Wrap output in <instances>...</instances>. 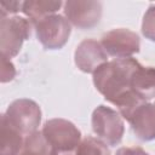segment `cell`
I'll use <instances>...</instances> for the list:
<instances>
[{
    "label": "cell",
    "instance_id": "12",
    "mask_svg": "<svg viewBox=\"0 0 155 155\" xmlns=\"http://www.w3.org/2000/svg\"><path fill=\"white\" fill-rule=\"evenodd\" d=\"M25 137L12 127L1 115L0 122V155H19Z\"/></svg>",
    "mask_w": 155,
    "mask_h": 155
},
{
    "label": "cell",
    "instance_id": "1",
    "mask_svg": "<svg viewBox=\"0 0 155 155\" xmlns=\"http://www.w3.org/2000/svg\"><path fill=\"white\" fill-rule=\"evenodd\" d=\"M139 64L140 63L132 57L105 62L92 74L96 90L105 101L115 105L121 97L132 91L131 79Z\"/></svg>",
    "mask_w": 155,
    "mask_h": 155
},
{
    "label": "cell",
    "instance_id": "15",
    "mask_svg": "<svg viewBox=\"0 0 155 155\" xmlns=\"http://www.w3.org/2000/svg\"><path fill=\"white\" fill-rule=\"evenodd\" d=\"M76 155H111V153L103 140L87 136L76 148Z\"/></svg>",
    "mask_w": 155,
    "mask_h": 155
},
{
    "label": "cell",
    "instance_id": "14",
    "mask_svg": "<svg viewBox=\"0 0 155 155\" xmlns=\"http://www.w3.org/2000/svg\"><path fill=\"white\" fill-rule=\"evenodd\" d=\"M19 155H51V147L46 142L41 131H36L25 137Z\"/></svg>",
    "mask_w": 155,
    "mask_h": 155
},
{
    "label": "cell",
    "instance_id": "4",
    "mask_svg": "<svg viewBox=\"0 0 155 155\" xmlns=\"http://www.w3.org/2000/svg\"><path fill=\"white\" fill-rule=\"evenodd\" d=\"M33 24L36 39L45 50L62 48L68 42L71 33V24L58 13L44 17Z\"/></svg>",
    "mask_w": 155,
    "mask_h": 155
},
{
    "label": "cell",
    "instance_id": "20",
    "mask_svg": "<svg viewBox=\"0 0 155 155\" xmlns=\"http://www.w3.org/2000/svg\"><path fill=\"white\" fill-rule=\"evenodd\" d=\"M51 155H76V150H68V151H54V150H51Z\"/></svg>",
    "mask_w": 155,
    "mask_h": 155
},
{
    "label": "cell",
    "instance_id": "2",
    "mask_svg": "<svg viewBox=\"0 0 155 155\" xmlns=\"http://www.w3.org/2000/svg\"><path fill=\"white\" fill-rule=\"evenodd\" d=\"M33 22L21 16L0 13V51L6 58L16 57L25 40L30 38Z\"/></svg>",
    "mask_w": 155,
    "mask_h": 155
},
{
    "label": "cell",
    "instance_id": "7",
    "mask_svg": "<svg viewBox=\"0 0 155 155\" xmlns=\"http://www.w3.org/2000/svg\"><path fill=\"white\" fill-rule=\"evenodd\" d=\"M99 42L107 54L114 59L131 58L140 50L138 34L127 28H115L104 33Z\"/></svg>",
    "mask_w": 155,
    "mask_h": 155
},
{
    "label": "cell",
    "instance_id": "16",
    "mask_svg": "<svg viewBox=\"0 0 155 155\" xmlns=\"http://www.w3.org/2000/svg\"><path fill=\"white\" fill-rule=\"evenodd\" d=\"M142 34L145 39L155 42V5H150L143 16Z\"/></svg>",
    "mask_w": 155,
    "mask_h": 155
},
{
    "label": "cell",
    "instance_id": "10",
    "mask_svg": "<svg viewBox=\"0 0 155 155\" xmlns=\"http://www.w3.org/2000/svg\"><path fill=\"white\" fill-rule=\"evenodd\" d=\"M134 136L142 142L155 139V104L144 102L140 104L127 121Z\"/></svg>",
    "mask_w": 155,
    "mask_h": 155
},
{
    "label": "cell",
    "instance_id": "8",
    "mask_svg": "<svg viewBox=\"0 0 155 155\" xmlns=\"http://www.w3.org/2000/svg\"><path fill=\"white\" fill-rule=\"evenodd\" d=\"M64 17L78 29L94 28L102 18V2L91 0H68L63 5Z\"/></svg>",
    "mask_w": 155,
    "mask_h": 155
},
{
    "label": "cell",
    "instance_id": "21",
    "mask_svg": "<svg viewBox=\"0 0 155 155\" xmlns=\"http://www.w3.org/2000/svg\"><path fill=\"white\" fill-rule=\"evenodd\" d=\"M154 104H155V103H154Z\"/></svg>",
    "mask_w": 155,
    "mask_h": 155
},
{
    "label": "cell",
    "instance_id": "19",
    "mask_svg": "<svg viewBox=\"0 0 155 155\" xmlns=\"http://www.w3.org/2000/svg\"><path fill=\"white\" fill-rule=\"evenodd\" d=\"M115 155H149L140 147H122L116 150Z\"/></svg>",
    "mask_w": 155,
    "mask_h": 155
},
{
    "label": "cell",
    "instance_id": "13",
    "mask_svg": "<svg viewBox=\"0 0 155 155\" xmlns=\"http://www.w3.org/2000/svg\"><path fill=\"white\" fill-rule=\"evenodd\" d=\"M64 2L61 0H27L23 1L22 12L34 23L44 17L54 15Z\"/></svg>",
    "mask_w": 155,
    "mask_h": 155
},
{
    "label": "cell",
    "instance_id": "17",
    "mask_svg": "<svg viewBox=\"0 0 155 155\" xmlns=\"http://www.w3.org/2000/svg\"><path fill=\"white\" fill-rule=\"evenodd\" d=\"M16 75H17V70H16L13 63L11 62V59L1 56V75H0V81L2 84L12 81Z\"/></svg>",
    "mask_w": 155,
    "mask_h": 155
},
{
    "label": "cell",
    "instance_id": "9",
    "mask_svg": "<svg viewBox=\"0 0 155 155\" xmlns=\"http://www.w3.org/2000/svg\"><path fill=\"white\" fill-rule=\"evenodd\" d=\"M74 62L81 71L93 74L102 64L108 62V54L99 41L94 39H85L76 46Z\"/></svg>",
    "mask_w": 155,
    "mask_h": 155
},
{
    "label": "cell",
    "instance_id": "6",
    "mask_svg": "<svg viewBox=\"0 0 155 155\" xmlns=\"http://www.w3.org/2000/svg\"><path fill=\"white\" fill-rule=\"evenodd\" d=\"M2 116L12 127L27 137L38 131L41 122V109L33 99L19 98L7 107Z\"/></svg>",
    "mask_w": 155,
    "mask_h": 155
},
{
    "label": "cell",
    "instance_id": "5",
    "mask_svg": "<svg viewBox=\"0 0 155 155\" xmlns=\"http://www.w3.org/2000/svg\"><path fill=\"white\" fill-rule=\"evenodd\" d=\"M42 136L54 151L76 150L81 143L80 130L69 120L56 117L47 120L41 130Z\"/></svg>",
    "mask_w": 155,
    "mask_h": 155
},
{
    "label": "cell",
    "instance_id": "11",
    "mask_svg": "<svg viewBox=\"0 0 155 155\" xmlns=\"http://www.w3.org/2000/svg\"><path fill=\"white\" fill-rule=\"evenodd\" d=\"M131 88L145 102L155 98V67L139 64L132 75Z\"/></svg>",
    "mask_w": 155,
    "mask_h": 155
},
{
    "label": "cell",
    "instance_id": "3",
    "mask_svg": "<svg viewBox=\"0 0 155 155\" xmlns=\"http://www.w3.org/2000/svg\"><path fill=\"white\" fill-rule=\"evenodd\" d=\"M92 131L109 147H116L121 143L125 133V124L120 113L107 105H98L91 117Z\"/></svg>",
    "mask_w": 155,
    "mask_h": 155
},
{
    "label": "cell",
    "instance_id": "18",
    "mask_svg": "<svg viewBox=\"0 0 155 155\" xmlns=\"http://www.w3.org/2000/svg\"><path fill=\"white\" fill-rule=\"evenodd\" d=\"M22 5L23 1H2L0 4L1 10L0 13L1 15H11V13H17L19 11H22Z\"/></svg>",
    "mask_w": 155,
    "mask_h": 155
}]
</instances>
